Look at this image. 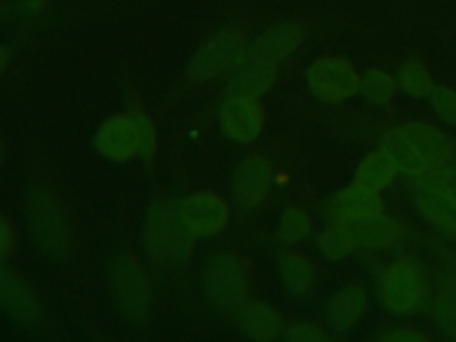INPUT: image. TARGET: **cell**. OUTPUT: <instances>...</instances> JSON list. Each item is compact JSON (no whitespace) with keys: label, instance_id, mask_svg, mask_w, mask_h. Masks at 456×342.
Returning <instances> with one entry per match:
<instances>
[{"label":"cell","instance_id":"1","mask_svg":"<svg viewBox=\"0 0 456 342\" xmlns=\"http://www.w3.org/2000/svg\"><path fill=\"white\" fill-rule=\"evenodd\" d=\"M27 221L34 244L50 258L62 260L73 249V232L68 216L45 187L34 189L27 198Z\"/></svg>","mask_w":456,"mask_h":342},{"label":"cell","instance_id":"2","mask_svg":"<svg viewBox=\"0 0 456 342\" xmlns=\"http://www.w3.org/2000/svg\"><path fill=\"white\" fill-rule=\"evenodd\" d=\"M194 244V235L183 224L178 207L153 201L144 221V249L157 264L183 262Z\"/></svg>","mask_w":456,"mask_h":342},{"label":"cell","instance_id":"3","mask_svg":"<svg viewBox=\"0 0 456 342\" xmlns=\"http://www.w3.org/2000/svg\"><path fill=\"white\" fill-rule=\"evenodd\" d=\"M248 59V45L237 28H223L196 50L187 75L192 82H205L233 71Z\"/></svg>","mask_w":456,"mask_h":342},{"label":"cell","instance_id":"4","mask_svg":"<svg viewBox=\"0 0 456 342\" xmlns=\"http://www.w3.org/2000/svg\"><path fill=\"white\" fill-rule=\"evenodd\" d=\"M203 289L219 310H237L246 299V264L233 251H219L203 269Z\"/></svg>","mask_w":456,"mask_h":342},{"label":"cell","instance_id":"5","mask_svg":"<svg viewBox=\"0 0 456 342\" xmlns=\"http://www.w3.org/2000/svg\"><path fill=\"white\" fill-rule=\"evenodd\" d=\"M112 289L123 315L139 324L150 315L151 287L141 262L130 253H123L112 265Z\"/></svg>","mask_w":456,"mask_h":342},{"label":"cell","instance_id":"6","mask_svg":"<svg viewBox=\"0 0 456 342\" xmlns=\"http://www.w3.org/2000/svg\"><path fill=\"white\" fill-rule=\"evenodd\" d=\"M306 84L314 96L322 102L337 103L360 91V77L342 57H319L306 69Z\"/></svg>","mask_w":456,"mask_h":342},{"label":"cell","instance_id":"7","mask_svg":"<svg viewBox=\"0 0 456 342\" xmlns=\"http://www.w3.org/2000/svg\"><path fill=\"white\" fill-rule=\"evenodd\" d=\"M180 217L194 237H212L228 223V203L212 191H200L178 205Z\"/></svg>","mask_w":456,"mask_h":342},{"label":"cell","instance_id":"8","mask_svg":"<svg viewBox=\"0 0 456 342\" xmlns=\"http://www.w3.org/2000/svg\"><path fill=\"white\" fill-rule=\"evenodd\" d=\"M264 121L265 112L258 98L230 94L219 110L221 132L224 137L239 144L255 141L264 128Z\"/></svg>","mask_w":456,"mask_h":342},{"label":"cell","instance_id":"9","mask_svg":"<svg viewBox=\"0 0 456 342\" xmlns=\"http://www.w3.org/2000/svg\"><path fill=\"white\" fill-rule=\"evenodd\" d=\"M381 297L394 314H408L417 308L422 297V276L410 260L394 262L383 274Z\"/></svg>","mask_w":456,"mask_h":342},{"label":"cell","instance_id":"10","mask_svg":"<svg viewBox=\"0 0 456 342\" xmlns=\"http://www.w3.org/2000/svg\"><path fill=\"white\" fill-rule=\"evenodd\" d=\"M271 180L273 169L265 157L256 153L244 157L237 164L232 180V192L235 203L246 210L256 208L267 198Z\"/></svg>","mask_w":456,"mask_h":342},{"label":"cell","instance_id":"11","mask_svg":"<svg viewBox=\"0 0 456 342\" xmlns=\"http://www.w3.org/2000/svg\"><path fill=\"white\" fill-rule=\"evenodd\" d=\"M94 144L110 160L125 162L132 159L139 153V134L134 116L128 112L107 118L94 135Z\"/></svg>","mask_w":456,"mask_h":342},{"label":"cell","instance_id":"12","mask_svg":"<svg viewBox=\"0 0 456 342\" xmlns=\"http://www.w3.org/2000/svg\"><path fill=\"white\" fill-rule=\"evenodd\" d=\"M305 37L303 25L296 21H280L262 30L248 46V57L278 64L285 61L301 45Z\"/></svg>","mask_w":456,"mask_h":342},{"label":"cell","instance_id":"13","mask_svg":"<svg viewBox=\"0 0 456 342\" xmlns=\"http://www.w3.org/2000/svg\"><path fill=\"white\" fill-rule=\"evenodd\" d=\"M0 306L11 317L25 324L36 322L41 312L30 285L4 262H0Z\"/></svg>","mask_w":456,"mask_h":342},{"label":"cell","instance_id":"14","mask_svg":"<svg viewBox=\"0 0 456 342\" xmlns=\"http://www.w3.org/2000/svg\"><path fill=\"white\" fill-rule=\"evenodd\" d=\"M328 212L335 223H349L383 214V203L378 191L367 189L354 182L335 194Z\"/></svg>","mask_w":456,"mask_h":342},{"label":"cell","instance_id":"15","mask_svg":"<svg viewBox=\"0 0 456 342\" xmlns=\"http://www.w3.org/2000/svg\"><path fill=\"white\" fill-rule=\"evenodd\" d=\"M417 207L438 232L456 239V196L447 185H424Z\"/></svg>","mask_w":456,"mask_h":342},{"label":"cell","instance_id":"16","mask_svg":"<svg viewBox=\"0 0 456 342\" xmlns=\"http://www.w3.org/2000/svg\"><path fill=\"white\" fill-rule=\"evenodd\" d=\"M340 224L346 226L353 246L362 249H385L392 246L401 235V226L385 214Z\"/></svg>","mask_w":456,"mask_h":342},{"label":"cell","instance_id":"17","mask_svg":"<svg viewBox=\"0 0 456 342\" xmlns=\"http://www.w3.org/2000/svg\"><path fill=\"white\" fill-rule=\"evenodd\" d=\"M237 322L240 330L256 340H273L281 333L283 322L280 312L265 301H242L237 308Z\"/></svg>","mask_w":456,"mask_h":342},{"label":"cell","instance_id":"18","mask_svg":"<svg viewBox=\"0 0 456 342\" xmlns=\"http://www.w3.org/2000/svg\"><path fill=\"white\" fill-rule=\"evenodd\" d=\"M274 64L248 57L239 68L233 69L232 78L228 82V91L235 96L258 98L274 84Z\"/></svg>","mask_w":456,"mask_h":342},{"label":"cell","instance_id":"19","mask_svg":"<svg viewBox=\"0 0 456 342\" xmlns=\"http://www.w3.org/2000/svg\"><path fill=\"white\" fill-rule=\"evenodd\" d=\"M406 139L417 148V151L428 160L429 167L442 166L451 157V142L442 130L429 123L413 121L399 126Z\"/></svg>","mask_w":456,"mask_h":342},{"label":"cell","instance_id":"20","mask_svg":"<svg viewBox=\"0 0 456 342\" xmlns=\"http://www.w3.org/2000/svg\"><path fill=\"white\" fill-rule=\"evenodd\" d=\"M365 290L360 285H346L333 292L326 305L328 322L335 330L351 328L365 310Z\"/></svg>","mask_w":456,"mask_h":342},{"label":"cell","instance_id":"21","mask_svg":"<svg viewBox=\"0 0 456 342\" xmlns=\"http://www.w3.org/2000/svg\"><path fill=\"white\" fill-rule=\"evenodd\" d=\"M397 171L399 169L394 159L381 148V150L370 151L362 159L354 173V182L367 189L381 191L392 183Z\"/></svg>","mask_w":456,"mask_h":342},{"label":"cell","instance_id":"22","mask_svg":"<svg viewBox=\"0 0 456 342\" xmlns=\"http://www.w3.org/2000/svg\"><path fill=\"white\" fill-rule=\"evenodd\" d=\"M381 148L394 159L397 169L406 175L422 176L429 169L428 160L406 139V135L401 132V128H394V130L387 132L383 137Z\"/></svg>","mask_w":456,"mask_h":342},{"label":"cell","instance_id":"23","mask_svg":"<svg viewBox=\"0 0 456 342\" xmlns=\"http://www.w3.org/2000/svg\"><path fill=\"white\" fill-rule=\"evenodd\" d=\"M278 273L285 290L292 296L305 294L314 283V265L297 251H283L280 255Z\"/></svg>","mask_w":456,"mask_h":342},{"label":"cell","instance_id":"24","mask_svg":"<svg viewBox=\"0 0 456 342\" xmlns=\"http://www.w3.org/2000/svg\"><path fill=\"white\" fill-rule=\"evenodd\" d=\"M397 80L401 89H404L410 96L426 98L433 91V80L426 69V66L419 59H406L397 69Z\"/></svg>","mask_w":456,"mask_h":342},{"label":"cell","instance_id":"25","mask_svg":"<svg viewBox=\"0 0 456 342\" xmlns=\"http://www.w3.org/2000/svg\"><path fill=\"white\" fill-rule=\"evenodd\" d=\"M360 91L372 105H387L395 91V80L381 69H367L360 77Z\"/></svg>","mask_w":456,"mask_h":342},{"label":"cell","instance_id":"26","mask_svg":"<svg viewBox=\"0 0 456 342\" xmlns=\"http://www.w3.org/2000/svg\"><path fill=\"white\" fill-rule=\"evenodd\" d=\"M310 216L301 207H287L278 223V237L285 244H296L310 233Z\"/></svg>","mask_w":456,"mask_h":342},{"label":"cell","instance_id":"27","mask_svg":"<svg viewBox=\"0 0 456 342\" xmlns=\"http://www.w3.org/2000/svg\"><path fill=\"white\" fill-rule=\"evenodd\" d=\"M317 246L328 260L344 258L347 253L354 249L346 226L340 223H337V226H331L321 232L317 237Z\"/></svg>","mask_w":456,"mask_h":342},{"label":"cell","instance_id":"28","mask_svg":"<svg viewBox=\"0 0 456 342\" xmlns=\"http://www.w3.org/2000/svg\"><path fill=\"white\" fill-rule=\"evenodd\" d=\"M433 315L444 333L456 338V287L444 289L433 305Z\"/></svg>","mask_w":456,"mask_h":342},{"label":"cell","instance_id":"29","mask_svg":"<svg viewBox=\"0 0 456 342\" xmlns=\"http://www.w3.org/2000/svg\"><path fill=\"white\" fill-rule=\"evenodd\" d=\"M130 114L135 119L137 125V134H139V157L144 162H150L155 155L157 150V134H155V126L153 121L150 119V116L142 110V107L139 103H132Z\"/></svg>","mask_w":456,"mask_h":342},{"label":"cell","instance_id":"30","mask_svg":"<svg viewBox=\"0 0 456 342\" xmlns=\"http://www.w3.org/2000/svg\"><path fill=\"white\" fill-rule=\"evenodd\" d=\"M431 103L438 118L449 125H456V93L445 86L433 87Z\"/></svg>","mask_w":456,"mask_h":342},{"label":"cell","instance_id":"31","mask_svg":"<svg viewBox=\"0 0 456 342\" xmlns=\"http://www.w3.org/2000/svg\"><path fill=\"white\" fill-rule=\"evenodd\" d=\"M283 337L290 342H324L330 338L328 333L322 331V328L306 319L289 324Z\"/></svg>","mask_w":456,"mask_h":342},{"label":"cell","instance_id":"32","mask_svg":"<svg viewBox=\"0 0 456 342\" xmlns=\"http://www.w3.org/2000/svg\"><path fill=\"white\" fill-rule=\"evenodd\" d=\"M14 240L16 233L12 223L4 214H0V262H5L9 258L14 249Z\"/></svg>","mask_w":456,"mask_h":342},{"label":"cell","instance_id":"33","mask_svg":"<svg viewBox=\"0 0 456 342\" xmlns=\"http://www.w3.org/2000/svg\"><path fill=\"white\" fill-rule=\"evenodd\" d=\"M381 340H394V342H424L428 340L426 335L415 331V330H410V328H395V330H390V331H385L379 335Z\"/></svg>","mask_w":456,"mask_h":342},{"label":"cell","instance_id":"34","mask_svg":"<svg viewBox=\"0 0 456 342\" xmlns=\"http://www.w3.org/2000/svg\"><path fill=\"white\" fill-rule=\"evenodd\" d=\"M9 57H11V50L5 48V46H0V73H2V69L7 66Z\"/></svg>","mask_w":456,"mask_h":342},{"label":"cell","instance_id":"35","mask_svg":"<svg viewBox=\"0 0 456 342\" xmlns=\"http://www.w3.org/2000/svg\"><path fill=\"white\" fill-rule=\"evenodd\" d=\"M447 187H449V189H451V192L456 196V176H452V178H451V182L447 183Z\"/></svg>","mask_w":456,"mask_h":342},{"label":"cell","instance_id":"36","mask_svg":"<svg viewBox=\"0 0 456 342\" xmlns=\"http://www.w3.org/2000/svg\"><path fill=\"white\" fill-rule=\"evenodd\" d=\"M452 278H454V287H456V267H454V271H452Z\"/></svg>","mask_w":456,"mask_h":342},{"label":"cell","instance_id":"37","mask_svg":"<svg viewBox=\"0 0 456 342\" xmlns=\"http://www.w3.org/2000/svg\"><path fill=\"white\" fill-rule=\"evenodd\" d=\"M0 162H2V142H0Z\"/></svg>","mask_w":456,"mask_h":342}]
</instances>
